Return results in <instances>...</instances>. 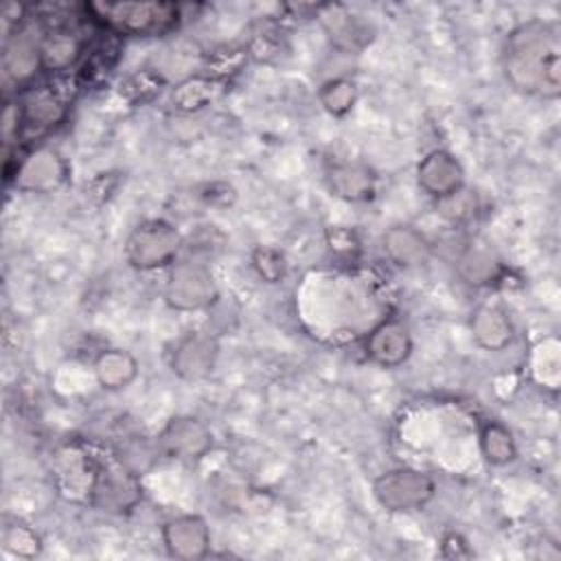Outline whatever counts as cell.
<instances>
[{
  "mask_svg": "<svg viewBox=\"0 0 561 561\" xmlns=\"http://www.w3.org/2000/svg\"><path fill=\"white\" fill-rule=\"evenodd\" d=\"M561 39L554 22L530 20L513 28L502 48L504 77L513 90L557 99L561 92Z\"/></svg>",
  "mask_w": 561,
  "mask_h": 561,
  "instance_id": "cell-1",
  "label": "cell"
},
{
  "mask_svg": "<svg viewBox=\"0 0 561 561\" xmlns=\"http://www.w3.org/2000/svg\"><path fill=\"white\" fill-rule=\"evenodd\" d=\"M85 9L105 28L123 35L167 33L180 15V7L169 2H92Z\"/></svg>",
  "mask_w": 561,
  "mask_h": 561,
  "instance_id": "cell-2",
  "label": "cell"
},
{
  "mask_svg": "<svg viewBox=\"0 0 561 561\" xmlns=\"http://www.w3.org/2000/svg\"><path fill=\"white\" fill-rule=\"evenodd\" d=\"M184 241L178 228L164 219L138 224L125 241V259L134 270L151 272L171 267L178 261Z\"/></svg>",
  "mask_w": 561,
  "mask_h": 561,
  "instance_id": "cell-3",
  "label": "cell"
},
{
  "mask_svg": "<svg viewBox=\"0 0 561 561\" xmlns=\"http://www.w3.org/2000/svg\"><path fill=\"white\" fill-rule=\"evenodd\" d=\"M219 287L210 267L199 259H182L169 267L164 300L175 311H199L217 302Z\"/></svg>",
  "mask_w": 561,
  "mask_h": 561,
  "instance_id": "cell-4",
  "label": "cell"
},
{
  "mask_svg": "<svg viewBox=\"0 0 561 561\" xmlns=\"http://www.w3.org/2000/svg\"><path fill=\"white\" fill-rule=\"evenodd\" d=\"M436 493L434 478L414 467H397L375 478L373 495L390 513L425 508Z\"/></svg>",
  "mask_w": 561,
  "mask_h": 561,
  "instance_id": "cell-5",
  "label": "cell"
},
{
  "mask_svg": "<svg viewBox=\"0 0 561 561\" xmlns=\"http://www.w3.org/2000/svg\"><path fill=\"white\" fill-rule=\"evenodd\" d=\"M210 427L195 416H173L158 434V451L175 460H199L213 449Z\"/></svg>",
  "mask_w": 561,
  "mask_h": 561,
  "instance_id": "cell-6",
  "label": "cell"
},
{
  "mask_svg": "<svg viewBox=\"0 0 561 561\" xmlns=\"http://www.w3.org/2000/svg\"><path fill=\"white\" fill-rule=\"evenodd\" d=\"M90 500L107 513H125L140 500V484L136 476L121 465L96 467L90 484Z\"/></svg>",
  "mask_w": 561,
  "mask_h": 561,
  "instance_id": "cell-7",
  "label": "cell"
},
{
  "mask_svg": "<svg viewBox=\"0 0 561 561\" xmlns=\"http://www.w3.org/2000/svg\"><path fill=\"white\" fill-rule=\"evenodd\" d=\"M217 357H219L217 337L210 333L191 331L175 342L169 357V366L175 377L184 381H199L213 373Z\"/></svg>",
  "mask_w": 561,
  "mask_h": 561,
  "instance_id": "cell-8",
  "label": "cell"
},
{
  "mask_svg": "<svg viewBox=\"0 0 561 561\" xmlns=\"http://www.w3.org/2000/svg\"><path fill=\"white\" fill-rule=\"evenodd\" d=\"M160 537L167 554L173 559H204L210 550V528L202 515L184 513L167 519Z\"/></svg>",
  "mask_w": 561,
  "mask_h": 561,
  "instance_id": "cell-9",
  "label": "cell"
},
{
  "mask_svg": "<svg viewBox=\"0 0 561 561\" xmlns=\"http://www.w3.org/2000/svg\"><path fill=\"white\" fill-rule=\"evenodd\" d=\"M416 184L425 195L443 202L465 188V169L451 151L432 149L416 164Z\"/></svg>",
  "mask_w": 561,
  "mask_h": 561,
  "instance_id": "cell-10",
  "label": "cell"
},
{
  "mask_svg": "<svg viewBox=\"0 0 561 561\" xmlns=\"http://www.w3.org/2000/svg\"><path fill=\"white\" fill-rule=\"evenodd\" d=\"M366 357L381 368H399L412 353V335L403 320L386 318L370 329L364 342Z\"/></svg>",
  "mask_w": 561,
  "mask_h": 561,
  "instance_id": "cell-11",
  "label": "cell"
},
{
  "mask_svg": "<svg viewBox=\"0 0 561 561\" xmlns=\"http://www.w3.org/2000/svg\"><path fill=\"white\" fill-rule=\"evenodd\" d=\"M66 178V164L61 156L48 147L35 149L24 156L15 167V184L24 191L48 193L57 188Z\"/></svg>",
  "mask_w": 561,
  "mask_h": 561,
  "instance_id": "cell-12",
  "label": "cell"
},
{
  "mask_svg": "<svg viewBox=\"0 0 561 561\" xmlns=\"http://www.w3.org/2000/svg\"><path fill=\"white\" fill-rule=\"evenodd\" d=\"M381 248L388 261L405 270L425 265L432 256V243L425 239V234L405 224L390 226L381 237Z\"/></svg>",
  "mask_w": 561,
  "mask_h": 561,
  "instance_id": "cell-13",
  "label": "cell"
},
{
  "mask_svg": "<svg viewBox=\"0 0 561 561\" xmlns=\"http://www.w3.org/2000/svg\"><path fill=\"white\" fill-rule=\"evenodd\" d=\"M456 272L458 276L473 287H484L495 283L502 276V261L486 243H465L456 252Z\"/></svg>",
  "mask_w": 561,
  "mask_h": 561,
  "instance_id": "cell-14",
  "label": "cell"
},
{
  "mask_svg": "<svg viewBox=\"0 0 561 561\" xmlns=\"http://www.w3.org/2000/svg\"><path fill=\"white\" fill-rule=\"evenodd\" d=\"M469 329L476 344L484 351H504L515 337L508 313L495 305L476 307L469 320Z\"/></svg>",
  "mask_w": 561,
  "mask_h": 561,
  "instance_id": "cell-15",
  "label": "cell"
},
{
  "mask_svg": "<svg viewBox=\"0 0 561 561\" xmlns=\"http://www.w3.org/2000/svg\"><path fill=\"white\" fill-rule=\"evenodd\" d=\"M329 191L346 202H366L375 195L377 178L362 162H337L327 171Z\"/></svg>",
  "mask_w": 561,
  "mask_h": 561,
  "instance_id": "cell-16",
  "label": "cell"
},
{
  "mask_svg": "<svg viewBox=\"0 0 561 561\" xmlns=\"http://www.w3.org/2000/svg\"><path fill=\"white\" fill-rule=\"evenodd\" d=\"M42 39L33 35V28H18L9 37L4 46V70L13 81H28L42 68Z\"/></svg>",
  "mask_w": 561,
  "mask_h": 561,
  "instance_id": "cell-17",
  "label": "cell"
},
{
  "mask_svg": "<svg viewBox=\"0 0 561 561\" xmlns=\"http://www.w3.org/2000/svg\"><path fill=\"white\" fill-rule=\"evenodd\" d=\"M94 379L103 390H123L138 375L136 357L125 348H103L92 364Z\"/></svg>",
  "mask_w": 561,
  "mask_h": 561,
  "instance_id": "cell-18",
  "label": "cell"
},
{
  "mask_svg": "<svg viewBox=\"0 0 561 561\" xmlns=\"http://www.w3.org/2000/svg\"><path fill=\"white\" fill-rule=\"evenodd\" d=\"M18 114H20V125L46 129V127L57 125L64 118L66 107L53 92L33 90L18 105Z\"/></svg>",
  "mask_w": 561,
  "mask_h": 561,
  "instance_id": "cell-19",
  "label": "cell"
},
{
  "mask_svg": "<svg viewBox=\"0 0 561 561\" xmlns=\"http://www.w3.org/2000/svg\"><path fill=\"white\" fill-rule=\"evenodd\" d=\"M480 451L493 467H506L517 458V443L513 432L500 421H486L478 434Z\"/></svg>",
  "mask_w": 561,
  "mask_h": 561,
  "instance_id": "cell-20",
  "label": "cell"
},
{
  "mask_svg": "<svg viewBox=\"0 0 561 561\" xmlns=\"http://www.w3.org/2000/svg\"><path fill=\"white\" fill-rule=\"evenodd\" d=\"M81 53H83V46L72 33L68 31L48 33L42 39V68L48 72L68 70L77 64Z\"/></svg>",
  "mask_w": 561,
  "mask_h": 561,
  "instance_id": "cell-21",
  "label": "cell"
},
{
  "mask_svg": "<svg viewBox=\"0 0 561 561\" xmlns=\"http://www.w3.org/2000/svg\"><path fill=\"white\" fill-rule=\"evenodd\" d=\"M318 101L331 116L342 118L357 103V85L348 77H333L320 85Z\"/></svg>",
  "mask_w": 561,
  "mask_h": 561,
  "instance_id": "cell-22",
  "label": "cell"
},
{
  "mask_svg": "<svg viewBox=\"0 0 561 561\" xmlns=\"http://www.w3.org/2000/svg\"><path fill=\"white\" fill-rule=\"evenodd\" d=\"M333 13L331 15H324L322 18V24L329 33V37L335 42V46L340 48H357L362 44H366V28L359 24L357 18L344 13V11H335L331 9Z\"/></svg>",
  "mask_w": 561,
  "mask_h": 561,
  "instance_id": "cell-23",
  "label": "cell"
},
{
  "mask_svg": "<svg viewBox=\"0 0 561 561\" xmlns=\"http://www.w3.org/2000/svg\"><path fill=\"white\" fill-rule=\"evenodd\" d=\"M213 81L204 77H188L173 88V105L184 112L204 107L213 99Z\"/></svg>",
  "mask_w": 561,
  "mask_h": 561,
  "instance_id": "cell-24",
  "label": "cell"
},
{
  "mask_svg": "<svg viewBox=\"0 0 561 561\" xmlns=\"http://www.w3.org/2000/svg\"><path fill=\"white\" fill-rule=\"evenodd\" d=\"M252 265L265 283H280L287 274L285 254L270 245H261L252 252Z\"/></svg>",
  "mask_w": 561,
  "mask_h": 561,
  "instance_id": "cell-25",
  "label": "cell"
},
{
  "mask_svg": "<svg viewBox=\"0 0 561 561\" xmlns=\"http://www.w3.org/2000/svg\"><path fill=\"white\" fill-rule=\"evenodd\" d=\"M4 548L18 557H35L39 552V537L24 524H13L2 535Z\"/></svg>",
  "mask_w": 561,
  "mask_h": 561,
  "instance_id": "cell-26",
  "label": "cell"
},
{
  "mask_svg": "<svg viewBox=\"0 0 561 561\" xmlns=\"http://www.w3.org/2000/svg\"><path fill=\"white\" fill-rule=\"evenodd\" d=\"M327 243H329L331 252L340 254V256H355L359 252V239L355 237L353 230L342 228V226L329 228Z\"/></svg>",
  "mask_w": 561,
  "mask_h": 561,
  "instance_id": "cell-27",
  "label": "cell"
},
{
  "mask_svg": "<svg viewBox=\"0 0 561 561\" xmlns=\"http://www.w3.org/2000/svg\"><path fill=\"white\" fill-rule=\"evenodd\" d=\"M440 548H443V554H445V557H451V559H454V557L460 559V557H469V554H471L469 546L465 543V539H462L458 533L445 535Z\"/></svg>",
  "mask_w": 561,
  "mask_h": 561,
  "instance_id": "cell-28",
  "label": "cell"
}]
</instances>
